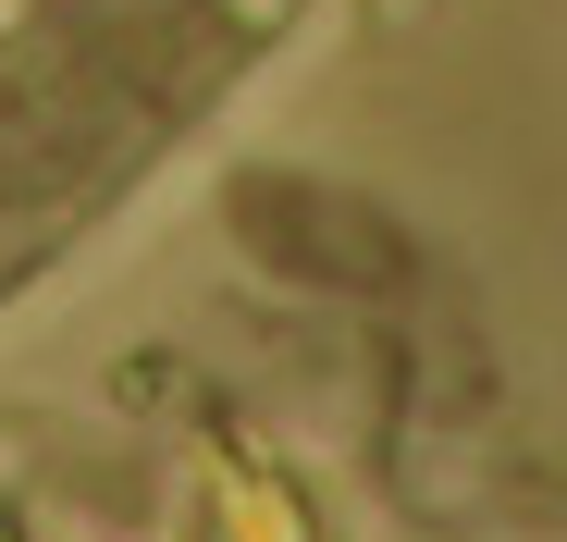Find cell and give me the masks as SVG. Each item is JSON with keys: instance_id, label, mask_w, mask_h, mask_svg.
Segmentation results:
<instances>
[{"instance_id": "cell-1", "label": "cell", "mask_w": 567, "mask_h": 542, "mask_svg": "<svg viewBox=\"0 0 567 542\" xmlns=\"http://www.w3.org/2000/svg\"><path fill=\"white\" fill-rule=\"evenodd\" d=\"M235 13H284V0H235Z\"/></svg>"}]
</instances>
